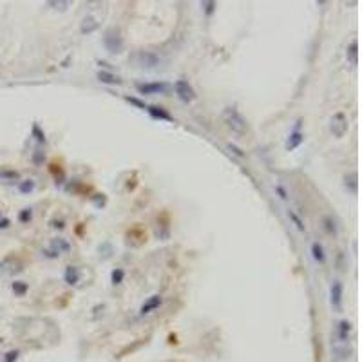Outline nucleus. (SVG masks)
<instances>
[{
    "label": "nucleus",
    "instance_id": "1",
    "mask_svg": "<svg viewBox=\"0 0 362 362\" xmlns=\"http://www.w3.org/2000/svg\"><path fill=\"white\" fill-rule=\"evenodd\" d=\"M129 62L138 69H143V71H154V69H158L159 65L163 63V58L159 56L158 53H154V51H134L131 53L129 56Z\"/></svg>",
    "mask_w": 362,
    "mask_h": 362
},
{
    "label": "nucleus",
    "instance_id": "2",
    "mask_svg": "<svg viewBox=\"0 0 362 362\" xmlns=\"http://www.w3.org/2000/svg\"><path fill=\"white\" fill-rule=\"evenodd\" d=\"M221 116H223L225 125L228 127L232 132H235V134H239V136H244L248 132V123H246L244 116L235 107H226L225 111H223Z\"/></svg>",
    "mask_w": 362,
    "mask_h": 362
},
{
    "label": "nucleus",
    "instance_id": "3",
    "mask_svg": "<svg viewBox=\"0 0 362 362\" xmlns=\"http://www.w3.org/2000/svg\"><path fill=\"white\" fill-rule=\"evenodd\" d=\"M102 42H104V47L111 54L122 53L123 45H125V42H123V36H122V31H120L118 27H109V29H105Z\"/></svg>",
    "mask_w": 362,
    "mask_h": 362
},
{
    "label": "nucleus",
    "instance_id": "4",
    "mask_svg": "<svg viewBox=\"0 0 362 362\" xmlns=\"http://www.w3.org/2000/svg\"><path fill=\"white\" fill-rule=\"evenodd\" d=\"M349 129V122H348V116L342 113V111H339V113H335L333 116H331L330 120V131L331 134L335 136V138H344L346 136V132H348Z\"/></svg>",
    "mask_w": 362,
    "mask_h": 362
},
{
    "label": "nucleus",
    "instance_id": "5",
    "mask_svg": "<svg viewBox=\"0 0 362 362\" xmlns=\"http://www.w3.org/2000/svg\"><path fill=\"white\" fill-rule=\"evenodd\" d=\"M136 90L140 95H167L172 85L167 81H149V83H136Z\"/></svg>",
    "mask_w": 362,
    "mask_h": 362
},
{
    "label": "nucleus",
    "instance_id": "6",
    "mask_svg": "<svg viewBox=\"0 0 362 362\" xmlns=\"http://www.w3.org/2000/svg\"><path fill=\"white\" fill-rule=\"evenodd\" d=\"M174 93H176L177 98L183 102V104H190V102H194L196 100V90L194 87L190 85L187 80H177L174 85H172Z\"/></svg>",
    "mask_w": 362,
    "mask_h": 362
},
{
    "label": "nucleus",
    "instance_id": "7",
    "mask_svg": "<svg viewBox=\"0 0 362 362\" xmlns=\"http://www.w3.org/2000/svg\"><path fill=\"white\" fill-rule=\"evenodd\" d=\"M342 299H344V285L339 279H335L330 286V303L337 312L342 310Z\"/></svg>",
    "mask_w": 362,
    "mask_h": 362
},
{
    "label": "nucleus",
    "instance_id": "8",
    "mask_svg": "<svg viewBox=\"0 0 362 362\" xmlns=\"http://www.w3.org/2000/svg\"><path fill=\"white\" fill-rule=\"evenodd\" d=\"M351 331H353V324L348 319H342V321L337 322L335 335H337V339H339L340 344H348L349 340H351Z\"/></svg>",
    "mask_w": 362,
    "mask_h": 362
},
{
    "label": "nucleus",
    "instance_id": "9",
    "mask_svg": "<svg viewBox=\"0 0 362 362\" xmlns=\"http://www.w3.org/2000/svg\"><path fill=\"white\" fill-rule=\"evenodd\" d=\"M145 111L149 113V116L152 118V120H159V122H174V116H172L165 107H161V105H147Z\"/></svg>",
    "mask_w": 362,
    "mask_h": 362
},
{
    "label": "nucleus",
    "instance_id": "10",
    "mask_svg": "<svg viewBox=\"0 0 362 362\" xmlns=\"http://www.w3.org/2000/svg\"><path fill=\"white\" fill-rule=\"evenodd\" d=\"M163 304V297L159 294H154V295H150L147 301H145L143 304H141V308H140V315H149V313H152V312H156L159 306Z\"/></svg>",
    "mask_w": 362,
    "mask_h": 362
},
{
    "label": "nucleus",
    "instance_id": "11",
    "mask_svg": "<svg viewBox=\"0 0 362 362\" xmlns=\"http://www.w3.org/2000/svg\"><path fill=\"white\" fill-rule=\"evenodd\" d=\"M304 143V134L301 131H292L290 132V136H288V140H286V143H285V147H286V150H295V149H299L301 145Z\"/></svg>",
    "mask_w": 362,
    "mask_h": 362
},
{
    "label": "nucleus",
    "instance_id": "12",
    "mask_svg": "<svg viewBox=\"0 0 362 362\" xmlns=\"http://www.w3.org/2000/svg\"><path fill=\"white\" fill-rule=\"evenodd\" d=\"M310 252H312V257L315 262H319V264H326V252H324V246H322L319 241H313L312 246H310Z\"/></svg>",
    "mask_w": 362,
    "mask_h": 362
},
{
    "label": "nucleus",
    "instance_id": "13",
    "mask_svg": "<svg viewBox=\"0 0 362 362\" xmlns=\"http://www.w3.org/2000/svg\"><path fill=\"white\" fill-rule=\"evenodd\" d=\"M96 78H98V81L107 83V85H122V78L109 71H98L96 72Z\"/></svg>",
    "mask_w": 362,
    "mask_h": 362
},
{
    "label": "nucleus",
    "instance_id": "14",
    "mask_svg": "<svg viewBox=\"0 0 362 362\" xmlns=\"http://www.w3.org/2000/svg\"><path fill=\"white\" fill-rule=\"evenodd\" d=\"M322 228L328 235H333V237L339 235V225L333 219V216H322Z\"/></svg>",
    "mask_w": 362,
    "mask_h": 362
},
{
    "label": "nucleus",
    "instance_id": "15",
    "mask_svg": "<svg viewBox=\"0 0 362 362\" xmlns=\"http://www.w3.org/2000/svg\"><path fill=\"white\" fill-rule=\"evenodd\" d=\"M346 58H348V62L351 63V65H357L358 63V40L357 38L349 42L348 47H346Z\"/></svg>",
    "mask_w": 362,
    "mask_h": 362
},
{
    "label": "nucleus",
    "instance_id": "16",
    "mask_svg": "<svg viewBox=\"0 0 362 362\" xmlns=\"http://www.w3.org/2000/svg\"><path fill=\"white\" fill-rule=\"evenodd\" d=\"M63 281L67 283L69 286H74L80 283V270L76 266H67L63 272Z\"/></svg>",
    "mask_w": 362,
    "mask_h": 362
},
{
    "label": "nucleus",
    "instance_id": "17",
    "mask_svg": "<svg viewBox=\"0 0 362 362\" xmlns=\"http://www.w3.org/2000/svg\"><path fill=\"white\" fill-rule=\"evenodd\" d=\"M51 250H53L54 253H69L71 252V244H69V241L62 239V237H58V239H53L51 241Z\"/></svg>",
    "mask_w": 362,
    "mask_h": 362
},
{
    "label": "nucleus",
    "instance_id": "18",
    "mask_svg": "<svg viewBox=\"0 0 362 362\" xmlns=\"http://www.w3.org/2000/svg\"><path fill=\"white\" fill-rule=\"evenodd\" d=\"M344 185H346V189H348L351 194H357V192H358V176H357V172H348V174L344 176Z\"/></svg>",
    "mask_w": 362,
    "mask_h": 362
},
{
    "label": "nucleus",
    "instance_id": "19",
    "mask_svg": "<svg viewBox=\"0 0 362 362\" xmlns=\"http://www.w3.org/2000/svg\"><path fill=\"white\" fill-rule=\"evenodd\" d=\"M286 216L290 217V221L294 223V225H295V228H297L299 232H306V225H304L303 217L299 216V214L295 212V210H292V208H288V210H286Z\"/></svg>",
    "mask_w": 362,
    "mask_h": 362
},
{
    "label": "nucleus",
    "instance_id": "20",
    "mask_svg": "<svg viewBox=\"0 0 362 362\" xmlns=\"http://www.w3.org/2000/svg\"><path fill=\"white\" fill-rule=\"evenodd\" d=\"M11 290H13L15 295L22 297V295L27 294V290H29V285H27V283H24V281H13V283H11Z\"/></svg>",
    "mask_w": 362,
    "mask_h": 362
},
{
    "label": "nucleus",
    "instance_id": "21",
    "mask_svg": "<svg viewBox=\"0 0 362 362\" xmlns=\"http://www.w3.org/2000/svg\"><path fill=\"white\" fill-rule=\"evenodd\" d=\"M98 29V22L93 17H85L81 22V33H93Z\"/></svg>",
    "mask_w": 362,
    "mask_h": 362
},
{
    "label": "nucleus",
    "instance_id": "22",
    "mask_svg": "<svg viewBox=\"0 0 362 362\" xmlns=\"http://www.w3.org/2000/svg\"><path fill=\"white\" fill-rule=\"evenodd\" d=\"M35 181L33 179H24V181H18V192L20 194H31L33 190H35Z\"/></svg>",
    "mask_w": 362,
    "mask_h": 362
},
{
    "label": "nucleus",
    "instance_id": "23",
    "mask_svg": "<svg viewBox=\"0 0 362 362\" xmlns=\"http://www.w3.org/2000/svg\"><path fill=\"white\" fill-rule=\"evenodd\" d=\"M123 279H125V272H123V268H114V270L111 272V283H113L114 286L122 285Z\"/></svg>",
    "mask_w": 362,
    "mask_h": 362
},
{
    "label": "nucleus",
    "instance_id": "24",
    "mask_svg": "<svg viewBox=\"0 0 362 362\" xmlns=\"http://www.w3.org/2000/svg\"><path fill=\"white\" fill-rule=\"evenodd\" d=\"M20 177L17 170H11V168H2L0 170V181H15Z\"/></svg>",
    "mask_w": 362,
    "mask_h": 362
},
{
    "label": "nucleus",
    "instance_id": "25",
    "mask_svg": "<svg viewBox=\"0 0 362 362\" xmlns=\"http://www.w3.org/2000/svg\"><path fill=\"white\" fill-rule=\"evenodd\" d=\"M31 134L38 143H45V132L42 131V127L38 123H33V129H31Z\"/></svg>",
    "mask_w": 362,
    "mask_h": 362
},
{
    "label": "nucleus",
    "instance_id": "26",
    "mask_svg": "<svg viewBox=\"0 0 362 362\" xmlns=\"http://www.w3.org/2000/svg\"><path fill=\"white\" fill-rule=\"evenodd\" d=\"M33 219V208H22L20 214H18V221L20 223H29Z\"/></svg>",
    "mask_w": 362,
    "mask_h": 362
},
{
    "label": "nucleus",
    "instance_id": "27",
    "mask_svg": "<svg viewBox=\"0 0 362 362\" xmlns=\"http://www.w3.org/2000/svg\"><path fill=\"white\" fill-rule=\"evenodd\" d=\"M31 161H33V165H36V167L44 165V161H45V152H44V150H35V152H33V156H31Z\"/></svg>",
    "mask_w": 362,
    "mask_h": 362
},
{
    "label": "nucleus",
    "instance_id": "28",
    "mask_svg": "<svg viewBox=\"0 0 362 362\" xmlns=\"http://www.w3.org/2000/svg\"><path fill=\"white\" fill-rule=\"evenodd\" d=\"M201 8H203V13L207 15V17H210V15H214V11H216L217 4L216 2H210V0H205V2H201Z\"/></svg>",
    "mask_w": 362,
    "mask_h": 362
},
{
    "label": "nucleus",
    "instance_id": "29",
    "mask_svg": "<svg viewBox=\"0 0 362 362\" xmlns=\"http://www.w3.org/2000/svg\"><path fill=\"white\" fill-rule=\"evenodd\" d=\"M125 102H129L131 105H136L138 109H143V111H145V107H147V104H145L143 100L136 98V96H125Z\"/></svg>",
    "mask_w": 362,
    "mask_h": 362
},
{
    "label": "nucleus",
    "instance_id": "30",
    "mask_svg": "<svg viewBox=\"0 0 362 362\" xmlns=\"http://www.w3.org/2000/svg\"><path fill=\"white\" fill-rule=\"evenodd\" d=\"M90 199H93V203H95L98 208L104 207V205L107 203V198H105V194H95Z\"/></svg>",
    "mask_w": 362,
    "mask_h": 362
},
{
    "label": "nucleus",
    "instance_id": "31",
    "mask_svg": "<svg viewBox=\"0 0 362 362\" xmlns=\"http://www.w3.org/2000/svg\"><path fill=\"white\" fill-rule=\"evenodd\" d=\"M18 355H20V351H18V349H11V351H8L4 355V362H17Z\"/></svg>",
    "mask_w": 362,
    "mask_h": 362
},
{
    "label": "nucleus",
    "instance_id": "32",
    "mask_svg": "<svg viewBox=\"0 0 362 362\" xmlns=\"http://www.w3.org/2000/svg\"><path fill=\"white\" fill-rule=\"evenodd\" d=\"M274 189H276V192L279 194V198L283 199V201H286V199H288V192H286V189L281 185V183H276V185H274Z\"/></svg>",
    "mask_w": 362,
    "mask_h": 362
},
{
    "label": "nucleus",
    "instance_id": "33",
    "mask_svg": "<svg viewBox=\"0 0 362 362\" xmlns=\"http://www.w3.org/2000/svg\"><path fill=\"white\" fill-rule=\"evenodd\" d=\"M228 149H230L232 152H234L235 156H237V158H244V152H243V150L239 149V147H235L234 143H228Z\"/></svg>",
    "mask_w": 362,
    "mask_h": 362
},
{
    "label": "nucleus",
    "instance_id": "34",
    "mask_svg": "<svg viewBox=\"0 0 362 362\" xmlns=\"http://www.w3.org/2000/svg\"><path fill=\"white\" fill-rule=\"evenodd\" d=\"M42 253H44V255H45L47 259H58V253H54L51 248H49V250H44Z\"/></svg>",
    "mask_w": 362,
    "mask_h": 362
},
{
    "label": "nucleus",
    "instance_id": "35",
    "mask_svg": "<svg viewBox=\"0 0 362 362\" xmlns=\"http://www.w3.org/2000/svg\"><path fill=\"white\" fill-rule=\"evenodd\" d=\"M51 226H53V228H58V230H62V228H63V226H65V225H63L62 219H58V221L54 219V221H51Z\"/></svg>",
    "mask_w": 362,
    "mask_h": 362
},
{
    "label": "nucleus",
    "instance_id": "36",
    "mask_svg": "<svg viewBox=\"0 0 362 362\" xmlns=\"http://www.w3.org/2000/svg\"><path fill=\"white\" fill-rule=\"evenodd\" d=\"M9 225H11V223H9L8 217H0V228H8Z\"/></svg>",
    "mask_w": 362,
    "mask_h": 362
},
{
    "label": "nucleus",
    "instance_id": "37",
    "mask_svg": "<svg viewBox=\"0 0 362 362\" xmlns=\"http://www.w3.org/2000/svg\"><path fill=\"white\" fill-rule=\"evenodd\" d=\"M301 123H303V120H297V122H295V125H294V131H299V129H301Z\"/></svg>",
    "mask_w": 362,
    "mask_h": 362
},
{
    "label": "nucleus",
    "instance_id": "38",
    "mask_svg": "<svg viewBox=\"0 0 362 362\" xmlns=\"http://www.w3.org/2000/svg\"><path fill=\"white\" fill-rule=\"evenodd\" d=\"M0 344H2V337H0Z\"/></svg>",
    "mask_w": 362,
    "mask_h": 362
},
{
    "label": "nucleus",
    "instance_id": "39",
    "mask_svg": "<svg viewBox=\"0 0 362 362\" xmlns=\"http://www.w3.org/2000/svg\"><path fill=\"white\" fill-rule=\"evenodd\" d=\"M0 216H2V214H0Z\"/></svg>",
    "mask_w": 362,
    "mask_h": 362
}]
</instances>
